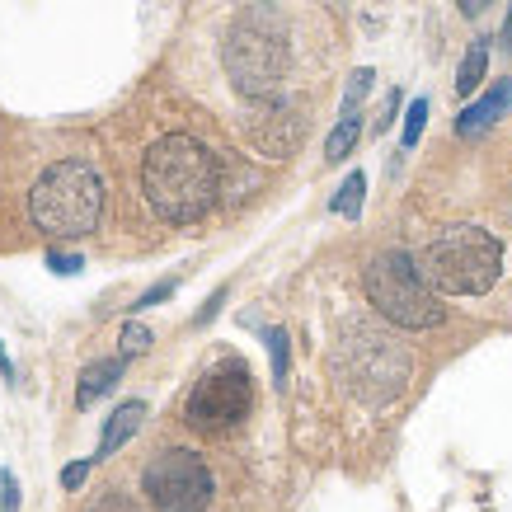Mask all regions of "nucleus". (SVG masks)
Masks as SVG:
<instances>
[{
	"mask_svg": "<svg viewBox=\"0 0 512 512\" xmlns=\"http://www.w3.org/2000/svg\"><path fill=\"white\" fill-rule=\"evenodd\" d=\"M47 268H52V273H62V278H76L80 268H85V259H80V254H62V249H52V254H47Z\"/></svg>",
	"mask_w": 512,
	"mask_h": 512,
	"instance_id": "nucleus-20",
	"label": "nucleus"
},
{
	"mask_svg": "<svg viewBox=\"0 0 512 512\" xmlns=\"http://www.w3.org/2000/svg\"><path fill=\"white\" fill-rule=\"evenodd\" d=\"M29 217L52 240H80L104 217V184L90 160H57L29 188Z\"/></svg>",
	"mask_w": 512,
	"mask_h": 512,
	"instance_id": "nucleus-3",
	"label": "nucleus"
},
{
	"mask_svg": "<svg viewBox=\"0 0 512 512\" xmlns=\"http://www.w3.org/2000/svg\"><path fill=\"white\" fill-rule=\"evenodd\" d=\"M423 123H428V99H414L409 109H404V151L409 146H419V137H423Z\"/></svg>",
	"mask_w": 512,
	"mask_h": 512,
	"instance_id": "nucleus-16",
	"label": "nucleus"
},
{
	"mask_svg": "<svg viewBox=\"0 0 512 512\" xmlns=\"http://www.w3.org/2000/svg\"><path fill=\"white\" fill-rule=\"evenodd\" d=\"M90 512H137V503H132L127 494H118V489H109V494L99 498V503H94Z\"/></svg>",
	"mask_w": 512,
	"mask_h": 512,
	"instance_id": "nucleus-22",
	"label": "nucleus"
},
{
	"mask_svg": "<svg viewBox=\"0 0 512 512\" xmlns=\"http://www.w3.org/2000/svg\"><path fill=\"white\" fill-rule=\"evenodd\" d=\"M85 475H90V461H71V466L62 470V489H80Z\"/></svg>",
	"mask_w": 512,
	"mask_h": 512,
	"instance_id": "nucleus-23",
	"label": "nucleus"
},
{
	"mask_svg": "<svg viewBox=\"0 0 512 512\" xmlns=\"http://www.w3.org/2000/svg\"><path fill=\"white\" fill-rule=\"evenodd\" d=\"M362 193H367V174L353 170L343 179L339 198H334V212H339V217H357V212H362Z\"/></svg>",
	"mask_w": 512,
	"mask_h": 512,
	"instance_id": "nucleus-15",
	"label": "nucleus"
},
{
	"mask_svg": "<svg viewBox=\"0 0 512 512\" xmlns=\"http://www.w3.org/2000/svg\"><path fill=\"white\" fill-rule=\"evenodd\" d=\"M484 71H489V47L470 43V52L461 57V71H456V94H475V90H480Z\"/></svg>",
	"mask_w": 512,
	"mask_h": 512,
	"instance_id": "nucleus-13",
	"label": "nucleus"
},
{
	"mask_svg": "<svg viewBox=\"0 0 512 512\" xmlns=\"http://www.w3.org/2000/svg\"><path fill=\"white\" fill-rule=\"evenodd\" d=\"M249 404H254V386H249L245 362H221V367H212L198 386L188 390L184 423L193 428V433L221 437L245 419Z\"/></svg>",
	"mask_w": 512,
	"mask_h": 512,
	"instance_id": "nucleus-7",
	"label": "nucleus"
},
{
	"mask_svg": "<svg viewBox=\"0 0 512 512\" xmlns=\"http://www.w3.org/2000/svg\"><path fill=\"white\" fill-rule=\"evenodd\" d=\"M221 301H226V292H217L212 296V301H207V306H202V315H198V325H207V320H212V315L221 311Z\"/></svg>",
	"mask_w": 512,
	"mask_h": 512,
	"instance_id": "nucleus-25",
	"label": "nucleus"
},
{
	"mask_svg": "<svg viewBox=\"0 0 512 512\" xmlns=\"http://www.w3.org/2000/svg\"><path fill=\"white\" fill-rule=\"evenodd\" d=\"M0 367H5V376H10V357H5V348H0Z\"/></svg>",
	"mask_w": 512,
	"mask_h": 512,
	"instance_id": "nucleus-28",
	"label": "nucleus"
},
{
	"mask_svg": "<svg viewBox=\"0 0 512 512\" xmlns=\"http://www.w3.org/2000/svg\"><path fill=\"white\" fill-rule=\"evenodd\" d=\"M221 62L226 76L245 99H278L282 80H287V62H292V47H287V19L273 5H254L231 24L226 47H221Z\"/></svg>",
	"mask_w": 512,
	"mask_h": 512,
	"instance_id": "nucleus-2",
	"label": "nucleus"
},
{
	"mask_svg": "<svg viewBox=\"0 0 512 512\" xmlns=\"http://www.w3.org/2000/svg\"><path fill=\"white\" fill-rule=\"evenodd\" d=\"M334 372H339V381L353 390L357 400L386 404L409 381V353L390 334H381V329L353 325L339 339V348H334Z\"/></svg>",
	"mask_w": 512,
	"mask_h": 512,
	"instance_id": "nucleus-6",
	"label": "nucleus"
},
{
	"mask_svg": "<svg viewBox=\"0 0 512 512\" xmlns=\"http://www.w3.org/2000/svg\"><path fill=\"white\" fill-rule=\"evenodd\" d=\"M141 489L156 512H207L212 503V470L198 451L170 447L141 470Z\"/></svg>",
	"mask_w": 512,
	"mask_h": 512,
	"instance_id": "nucleus-8",
	"label": "nucleus"
},
{
	"mask_svg": "<svg viewBox=\"0 0 512 512\" xmlns=\"http://www.w3.org/2000/svg\"><path fill=\"white\" fill-rule=\"evenodd\" d=\"M0 512H19V480L10 470H0Z\"/></svg>",
	"mask_w": 512,
	"mask_h": 512,
	"instance_id": "nucleus-21",
	"label": "nucleus"
},
{
	"mask_svg": "<svg viewBox=\"0 0 512 512\" xmlns=\"http://www.w3.org/2000/svg\"><path fill=\"white\" fill-rule=\"evenodd\" d=\"M419 268L442 296H484L503 273V245L484 226H447L428 240Z\"/></svg>",
	"mask_w": 512,
	"mask_h": 512,
	"instance_id": "nucleus-4",
	"label": "nucleus"
},
{
	"mask_svg": "<svg viewBox=\"0 0 512 512\" xmlns=\"http://www.w3.org/2000/svg\"><path fill=\"white\" fill-rule=\"evenodd\" d=\"M372 71L362 66V71H353V80H348V99H343V113H357V104L367 99V90H372Z\"/></svg>",
	"mask_w": 512,
	"mask_h": 512,
	"instance_id": "nucleus-18",
	"label": "nucleus"
},
{
	"mask_svg": "<svg viewBox=\"0 0 512 512\" xmlns=\"http://www.w3.org/2000/svg\"><path fill=\"white\" fill-rule=\"evenodd\" d=\"M141 193L165 221H198L221 198V160L188 132L160 137L141 160Z\"/></svg>",
	"mask_w": 512,
	"mask_h": 512,
	"instance_id": "nucleus-1",
	"label": "nucleus"
},
{
	"mask_svg": "<svg viewBox=\"0 0 512 512\" xmlns=\"http://www.w3.org/2000/svg\"><path fill=\"white\" fill-rule=\"evenodd\" d=\"M123 362L127 357H99V362H90L85 372H80V386H76V404L80 409H90L94 400H104L113 386H118V376H123Z\"/></svg>",
	"mask_w": 512,
	"mask_h": 512,
	"instance_id": "nucleus-12",
	"label": "nucleus"
},
{
	"mask_svg": "<svg viewBox=\"0 0 512 512\" xmlns=\"http://www.w3.org/2000/svg\"><path fill=\"white\" fill-rule=\"evenodd\" d=\"M362 287H367V301H372L376 311L400 329H433L447 315L437 287L423 278L419 259H409L404 249L376 254L372 264H367V273H362Z\"/></svg>",
	"mask_w": 512,
	"mask_h": 512,
	"instance_id": "nucleus-5",
	"label": "nucleus"
},
{
	"mask_svg": "<svg viewBox=\"0 0 512 512\" xmlns=\"http://www.w3.org/2000/svg\"><path fill=\"white\" fill-rule=\"evenodd\" d=\"M141 423H146V404H141V400L118 404V409L109 414V423H104V437H99V461H104V456H113L118 447H127V442L137 437Z\"/></svg>",
	"mask_w": 512,
	"mask_h": 512,
	"instance_id": "nucleus-11",
	"label": "nucleus"
},
{
	"mask_svg": "<svg viewBox=\"0 0 512 512\" xmlns=\"http://www.w3.org/2000/svg\"><path fill=\"white\" fill-rule=\"evenodd\" d=\"M174 296V282H160V287H151V292L137 301V311H146V306H156V301H170Z\"/></svg>",
	"mask_w": 512,
	"mask_h": 512,
	"instance_id": "nucleus-24",
	"label": "nucleus"
},
{
	"mask_svg": "<svg viewBox=\"0 0 512 512\" xmlns=\"http://www.w3.org/2000/svg\"><path fill=\"white\" fill-rule=\"evenodd\" d=\"M503 47L512 52V5H508V19H503Z\"/></svg>",
	"mask_w": 512,
	"mask_h": 512,
	"instance_id": "nucleus-26",
	"label": "nucleus"
},
{
	"mask_svg": "<svg viewBox=\"0 0 512 512\" xmlns=\"http://www.w3.org/2000/svg\"><path fill=\"white\" fill-rule=\"evenodd\" d=\"M268 353H273V381L287 386V334L282 329H268Z\"/></svg>",
	"mask_w": 512,
	"mask_h": 512,
	"instance_id": "nucleus-17",
	"label": "nucleus"
},
{
	"mask_svg": "<svg viewBox=\"0 0 512 512\" xmlns=\"http://www.w3.org/2000/svg\"><path fill=\"white\" fill-rule=\"evenodd\" d=\"M508 221H512V193H508Z\"/></svg>",
	"mask_w": 512,
	"mask_h": 512,
	"instance_id": "nucleus-29",
	"label": "nucleus"
},
{
	"mask_svg": "<svg viewBox=\"0 0 512 512\" xmlns=\"http://www.w3.org/2000/svg\"><path fill=\"white\" fill-rule=\"evenodd\" d=\"M245 132L264 156H292L296 141H301V118H296V109L282 104V99H259V109H254V118L245 123Z\"/></svg>",
	"mask_w": 512,
	"mask_h": 512,
	"instance_id": "nucleus-9",
	"label": "nucleus"
},
{
	"mask_svg": "<svg viewBox=\"0 0 512 512\" xmlns=\"http://www.w3.org/2000/svg\"><path fill=\"white\" fill-rule=\"evenodd\" d=\"M484 5H489V0H461V10H466V15H480Z\"/></svg>",
	"mask_w": 512,
	"mask_h": 512,
	"instance_id": "nucleus-27",
	"label": "nucleus"
},
{
	"mask_svg": "<svg viewBox=\"0 0 512 512\" xmlns=\"http://www.w3.org/2000/svg\"><path fill=\"white\" fill-rule=\"evenodd\" d=\"M357 137H362V118H357V113H343L339 127H334V132H329V141H325V160H329V165H339V160L357 146Z\"/></svg>",
	"mask_w": 512,
	"mask_h": 512,
	"instance_id": "nucleus-14",
	"label": "nucleus"
},
{
	"mask_svg": "<svg viewBox=\"0 0 512 512\" xmlns=\"http://www.w3.org/2000/svg\"><path fill=\"white\" fill-rule=\"evenodd\" d=\"M118 343H123V357H141L146 348H151V329H146V325H127Z\"/></svg>",
	"mask_w": 512,
	"mask_h": 512,
	"instance_id": "nucleus-19",
	"label": "nucleus"
},
{
	"mask_svg": "<svg viewBox=\"0 0 512 512\" xmlns=\"http://www.w3.org/2000/svg\"><path fill=\"white\" fill-rule=\"evenodd\" d=\"M508 109H512V76H503L494 90H484L475 104H466V109H461L456 132H461V137H480V132H489V127H494Z\"/></svg>",
	"mask_w": 512,
	"mask_h": 512,
	"instance_id": "nucleus-10",
	"label": "nucleus"
}]
</instances>
